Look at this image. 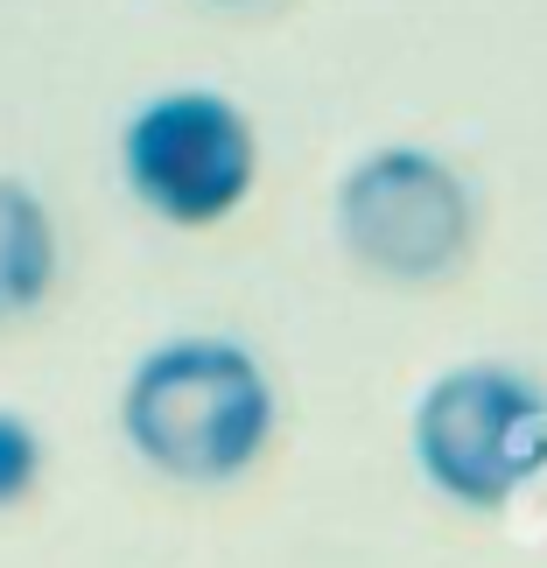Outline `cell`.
Returning a JSON list of instances; mask_svg holds the SVG:
<instances>
[{"instance_id": "cell-5", "label": "cell", "mask_w": 547, "mask_h": 568, "mask_svg": "<svg viewBox=\"0 0 547 568\" xmlns=\"http://www.w3.org/2000/svg\"><path fill=\"white\" fill-rule=\"evenodd\" d=\"M57 288V225L29 183L0 176V323L42 310Z\"/></svg>"}, {"instance_id": "cell-6", "label": "cell", "mask_w": 547, "mask_h": 568, "mask_svg": "<svg viewBox=\"0 0 547 568\" xmlns=\"http://www.w3.org/2000/svg\"><path fill=\"white\" fill-rule=\"evenodd\" d=\"M42 477V435L21 414L0 407V506H21Z\"/></svg>"}, {"instance_id": "cell-2", "label": "cell", "mask_w": 547, "mask_h": 568, "mask_svg": "<svg viewBox=\"0 0 547 568\" xmlns=\"http://www.w3.org/2000/svg\"><path fill=\"white\" fill-rule=\"evenodd\" d=\"M414 464L449 506L506 513L547 477V386L498 358L435 373L414 400Z\"/></svg>"}, {"instance_id": "cell-7", "label": "cell", "mask_w": 547, "mask_h": 568, "mask_svg": "<svg viewBox=\"0 0 547 568\" xmlns=\"http://www.w3.org/2000/svg\"><path fill=\"white\" fill-rule=\"evenodd\" d=\"M211 8H260V0H211Z\"/></svg>"}, {"instance_id": "cell-4", "label": "cell", "mask_w": 547, "mask_h": 568, "mask_svg": "<svg viewBox=\"0 0 547 568\" xmlns=\"http://www.w3.org/2000/svg\"><path fill=\"white\" fill-rule=\"evenodd\" d=\"M120 176L162 225L204 232L253 196L260 141L225 92H162L126 120Z\"/></svg>"}, {"instance_id": "cell-3", "label": "cell", "mask_w": 547, "mask_h": 568, "mask_svg": "<svg viewBox=\"0 0 547 568\" xmlns=\"http://www.w3.org/2000/svg\"><path fill=\"white\" fill-rule=\"evenodd\" d=\"M337 239L379 281H449L477 246V190L435 148H372L337 183Z\"/></svg>"}, {"instance_id": "cell-1", "label": "cell", "mask_w": 547, "mask_h": 568, "mask_svg": "<svg viewBox=\"0 0 547 568\" xmlns=\"http://www.w3.org/2000/svg\"><path fill=\"white\" fill-rule=\"evenodd\" d=\"M274 379L232 337H169L120 393V428L141 464L176 485H232L274 443Z\"/></svg>"}]
</instances>
